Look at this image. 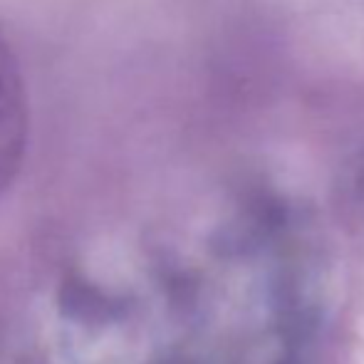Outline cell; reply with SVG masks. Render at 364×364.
Returning <instances> with one entry per match:
<instances>
[{"label":"cell","instance_id":"6da1fadb","mask_svg":"<svg viewBox=\"0 0 364 364\" xmlns=\"http://www.w3.org/2000/svg\"><path fill=\"white\" fill-rule=\"evenodd\" d=\"M28 141V95L10 45L0 35V191L13 181Z\"/></svg>","mask_w":364,"mask_h":364},{"label":"cell","instance_id":"7a4b0ae2","mask_svg":"<svg viewBox=\"0 0 364 364\" xmlns=\"http://www.w3.org/2000/svg\"><path fill=\"white\" fill-rule=\"evenodd\" d=\"M63 307L65 312H70L77 320H100L107 312V302L102 300L92 288L80 283H70L63 292Z\"/></svg>","mask_w":364,"mask_h":364}]
</instances>
